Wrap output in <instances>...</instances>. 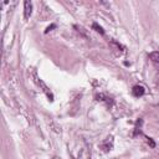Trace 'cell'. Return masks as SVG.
I'll list each match as a JSON object with an SVG mask.
<instances>
[{
	"instance_id": "cell-1",
	"label": "cell",
	"mask_w": 159,
	"mask_h": 159,
	"mask_svg": "<svg viewBox=\"0 0 159 159\" xmlns=\"http://www.w3.org/2000/svg\"><path fill=\"white\" fill-rule=\"evenodd\" d=\"M31 14H32V4L31 1H29V0H26V1L24 3V16L25 19H30L31 16Z\"/></svg>"
},
{
	"instance_id": "cell-2",
	"label": "cell",
	"mask_w": 159,
	"mask_h": 159,
	"mask_svg": "<svg viewBox=\"0 0 159 159\" xmlns=\"http://www.w3.org/2000/svg\"><path fill=\"white\" fill-rule=\"evenodd\" d=\"M133 95L136 96V97H139V96H143L144 95V88L142 86H134L133 89H132Z\"/></svg>"
},
{
	"instance_id": "cell-3",
	"label": "cell",
	"mask_w": 159,
	"mask_h": 159,
	"mask_svg": "<svg viewBox=\"0 0 159 159\" xmlns=\"http://www.w3.org/2000/svg\"><path fill=\"white\" fill-rule=\"evenodd\" d=\"M149 57H150V60L154 62V64H157V65H159V51H154V52H152L150 55H149Z\"/></svg>"
},
{
	"instance_id": "cell-4",
	"label": "cell",
	"mask_w": 159,
	"mask_h": 159,
	"mask_svg": "<svg viewBox=\"0 0 159 159\" xmlns=\"http://www.w3.org/2000/svg\"><path fill=\"white\" fill-rule=\"evenodd\" d=\"M93 29H96V31L97 32H101V34H105V31H103V29L101 26H98L97 24H93Z\"/></svg>"
}]
</instances>
